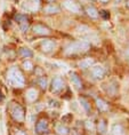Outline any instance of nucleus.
I'll return each instance as SVG.
<instances>
[{
  "mask_svg": "<svg viewBox=\"0 0 129 135\" xmlns=\"http://www.w3.org/2000/svg\"><path fill=\"white\" fill-rule=\"evenodd\" d=\"M63 7L67 9L71 13H74V14H79L80 13V7L79 5L77 4L73 0H64L63 1Z\"/></svg>",
  "mask_w": 129,
  "mask_h": 135,
  "instance_id": "20e7f679",
  "label": "nucleus"
},
{
  "mask_svg": "<svg viewBox=\"0 0 129 135\" xmlns=\"http://www.w3.org/2000/svg\"><path fill=\"white\" fill-rule=\"evenodd\" d=\"M87 127H88V128H90V129H93V128H94L93 123H91V121H87Z\"/></svg>",
  "mask_w": 129,
  "mask_h": 135,
  "instance_id": "393cba45",
  "label": "nucleus"
},
{
  "mask_svg": "<svg viewBox=\"0 0 129 135\" xmlns=\"http://www.w3.org/2000/svg\"><path fill=\"white\" fill-rule=\"evenodd\" d=\"M101 2H103V4H105V2H108V0H100Z\"/></svg>",
  "mask_w": 129,
  "mask_h": 135,
  "instance_id": "cd10ccee",
  "label": "nucleus"
},
{
  "mask_svg": "<svg viewBox=\"0 0 129 135\" xmlns=\"http://www.w3.org/2000/svg\"><path fill=\"white\" fill-rule=\"evenodd\" d=\"M56 48V42L52 39H46L41 42V50L43 53H52Z\"/></svg>",
  "mask_w": 129,
  "mask_h": 135,
  "instance_id": "0eeeda50",
  "label": "nucleus"
},
{
  "mask_svg": "<svg viewBox=\"0 0 129 135\" xmlns=\"http://www.w3.org/2000/svg\"><path fill=\"white\" fill-rule=\"evenodd\" d=\"M93 65H94V60L93 59H85V60L81 61V62H79V66L83 70H86V69H88V68H90Z\"/></svg>",
  "mask_w": 129,
  "mask_h": 135,
  "instance_id": "a211bd4d",
  "label": "nucleus"
},
{
  "mask_svg": "<svg viewBox=\"0 0 129 135\" xmlns=\"http://www.w3.org/2000/svg\"><path fill=\"white\" fill-rule=\"evenodd\" d=\"M38 84H39V86L41 87L42 89H46V88H47V80H46L45 78H43V77H41V78H39Z\"/></svg>",
  "mask_w": 129,
  "mask_h": 135,
  "instance_id": "b1692460",
  "label": "nucleus"
},
{
  "mask_svg": "<svg viewBox=\"0 0 129 135\" xmlns=\"http://www.w3.org/2000/svg\"><path fill=\"white\" fill-rule=\"evenodd\" d=\"M90 48L89 42L86 40H78L72 44H70L69 46L65 48V53L71 55V54H82L88 52Z\"/></svg>",
  "mask_w": 129,
  "mask_h": 135,
  "instance_id": "f03ea898",
  "label": "nucleus"
},
{
  "mask_svg": "<svg viewBox=\"0 0 129 135\" xmlns=\"http://www.w3.org/2000/svg\"><path fill=\"white\" fill-rule=\"evenodd\" d=\"M126 7L129 8V0H126Z\"/></svg>",
  "mask_w": 129,
  "mask_h": 135,
  "instance_id": "a878e982",
  "label": "nucleus"
},
{
  "mask_svg": "<svg viewBox=\"0 0 129 135\" xmlns=\"http://www.w3.org/2000/svg\"><path fill=\"white\" fill-rule=\"evenodd\" d=\"M16 20L19 22V26H21L22 31H26L29 28V23H28V20H26L25 16L18 15V16H16Z\"/></svg>",
  "mask_w": 129,
  "mask_h": 135,
  "instance_id": "ddd939ff",
  "label": "nucleus"
},
{
  "mask_svg": "<svg viewBox=\"0 0 129 135\" xmlns=\"http://www.w3.org/2000/svg\"><path fill=\"white\" fill-rule=\"evenodd\" d=\"M43 12L46 13V14H57V13H59V7L56 5H47L45 8H43Z\"/></svg>",
  "mask_w": 129,
  "mask_h": 135,
  "instance_id": "4468645a",
  "label": "nucleus"
},
{
  "mask_svg": "<svg viewBox=\"0 0 129 135\" xmlns=\"http://www.w3.org/2000/svg\"><path fill=\"white\" fill-rule=\"evenodd\" d=\"M23 68H24V70H26V71H31V70L33 69V64L31 61L26 60L23 62Z\"/></svg>",
  "mask_w": 129,
  "mask_h": 135,
  "instance_id": "5701e85b",
  "label": "nucleus"
},
{
  "mask_svg": "<svg viewBox=\"0 0 129 135\" xmlns=\"http://www.w3.org/2000/svg\"><path fill=\"white\" fill-rule=\"evenodd\" d=\"M111 135H126L123 127L119 124H114L111 128Z\"/></svg>",
  "mask_w": 129,
  "mask_h": 135,
  "instance_id": "f8f14e48",
  "label": "nucleus"
},
{
  "mask_svg": "<svg viewBox=\"0 0 129 135\" xmlns=\"http://www.w3.org/2000/svg\"><path fill=\"white\" fill-rule=\"evenodd\" d=\"M25 4H26V5L24 6V7L26 8V11L34 12V11H38V9H39L40 0H28Z\"/></svg>",
  "mask_w": 129,
  "mask_h": 135,
  "instance_id": "9d476101",
  "label": "nucleus"
},
{
  "mask_svg": "<svg viewBox=\"0 0 129 135\" xmlns=\"http://www.w3.org/2000/svg\"><path fill=\"white\" fill-rule=\"evenodd\" d=\"M26 99H28L30 102H34V101L38 99V92L34 88H30L26 92Z\"/></svg>",
  "mask_w": 129,
  "mask_h": 135,
  "instance_id": "dca6fc26",
  "label": "nucleus"
},
{
  "mask_svg": "<svg viewBox=\"0 0 129 135\" xmlns=\"http://www.w3.org/2000/svg\"><path fill=\"white\" fill-rule=\"evenodd\" d=\"M79 102L81 104V107L83 108V110L86 111V112H89L90 111V104L88 103V101L86 99H83V97H81V99L79 100Z\"/></svg>",
  "mask_w": 129,
  "mask_h": 135,
  "instance_id": "412c9836",
  "label": "nucleus"
},
{
  "mask_svg": "<svg viewBox=\"0 0 129 135\" xmlns=\"http://www.w3.org/2000/svg\"><path fill=\"white\" fill-rule=\"evenodd\" d=\"M19 55L22 57H24V59H31L33 56V53H32V50L29 48H21L19 49Z\"/></svg>",
  "mask_w": 129,
  "mask_h": 135,
  "instance_id": "aec40b11",
  "label": "nucleus"
},
{
  "mask_svg": "<svg viewBox=\"0 0 129 135\" xmlns=\"http://www.w3.org/2000/svg\"><path fill=\"white\" fill-rule=\"evenodd\" d=\"M33 32L34 35L37 36H48L50 35V30L47 28L45 25H41V24H37L33 26Z\"/></svg>",
  "mask_w": 129,
  "mask_h": 135,
  "instance_id": "6e6552de",
  "label": "nucleus"
},
{
  "mask_svg": "<svg viewBox=\"0 0 129 135\" xmlns=\"http://www.w3.org/2000/svg\"><path fill=\"white\" fill-rule=\"evenodd\" d=\"M96 105L101 111H107V109H108L107 103L102 99H96Z\"/></svg>",
  "mask_w": 129,
  "mask_h": 135,
  "instance_id": "6ab92c4d",
  "label": "nucleus"
},
{
  "mask_svg": "<svg viewBox=\"0 0 129 135\" xmlns=\"http://www.w3.org/2000/svg\"><path fill=\"white\" fill-rule=\"evenodd\" d=\"M7 80L12 86L19 87V88L24 86V84H25L24 76H23V73L19 71L18 68H16V66H13L9 69V71L7 73Z\"/></svg>",
  "mask_w": 129,
  "mask_h": 135,
  "instance_id": "f257e3e1",
  "label": "nucleus"
},
{
  "mask_svg": "<svg viewBox=\"0 0 129 135\" xmlns=\"http://www.w3.org/2000/svg\"><path fill=\"white\" fill-rule=\"evenodd\" d=\"M105 76V69L102 65H94L91 68V77L96 80L103 79Z\"/></svg>",
  "mask_w": 129,
  "mask_h": 135,
  "instance_id": "423d86ee",
  "label": "nucleus"
},
{
  "mask_svg": "<svg viewBox=\"0 0 129 135\" xmlns=\"http://www.w3.org/2000/svg\"><path fill=\"white\" fill-rule=\"evenodd\" d=\"M12 116L16 121H23L24 120V118H25L23 108L21 105H18V104L14 105L13 107V109H12Z\"/></svg>",
  "mask_w": 129,
  "mask_h": 135,
  "instance_id": "7ed1b4c3",
  "label": "nucleus"
},
{
  "mask_svg": "<svg viewBox=\"0 0 129 135\" xmlns=\"http://www.w3.org/2000/svg\"><path fill=\"white\" fill-rule=\"evenodd\" d=\"M86 13L90 18H98V16H100V13H98V11L94 7V6H87Z\"/></svg>",
  "mask_w": 129,
  "mask_h": 135,
  "instance_id": "9b49d317",
  "label": "nucleus"
},
{
  "mask_svg": "<svg viewBox=\"0 0 129 135\" xmlns=\"http://www.w3.org/2000/svg\"><path fill=\"white\" fill-rule=\"evenodd\" d=\"M115 1H117V2H119V1H121V0H115Z\"/></svg>",
  "mask_w": 129,
  "mask_h": 135,
  "instance_id": "c85d7f7f",
  "label": "nucleus"
},
{
  "mask_svg": "<svg viewBox=\"0 0 129 135\" xmlns=\"http://www.w3.org/2000/svg\"><path fill=\"white\" fill-rule=\"evenodd\" d=\"M55 131H56V133L58 135H69L70 134V129L66 126H64L63 124L57 125L56 128H55Z\"/></svg>",
  "mask_w": 129,
  "mask_h": 135,
  "instance_id": "f3484780",
  "label": "nucleus"
},
{
  "mask_svg": "<svg viewBox=\"0 0 129 135\" xmlns=\"http://www.w3.org/2000/svg\"><path fill=\"white\" fill-rule=\"evenodd\" d=\"M98 132L102 134V135H105L106 134V124H105V121L104 120H101L100 123H98Z\"/></svg>",
  "mask_w": 129,
  "mask_h": 135,
  "instance_id": "4be33fe9",
  "label": "nucleus"
},
{
  "mask_svg": "<svg viewBox=\"0 0 129 135\" xmlns=\"http://www.w3.org/2000/svg\"><path fill=\"white\" fill-rule=\"evenodd\" d=\"M70 78H71V81H72V84L77 87V88H81V87H82V83H81L79 76H78L76 72H71Z\"/></svg>",
  "mask_w": 129,
  "mask_h": 135,
  "instance_id": "2eb2a0df",
  "label": "nucleus"
},
{
  "mask_svg": "<svg viewBox=\"0 0 129 135\" xmlns=\"http://www.w3.org/2000/svg\"><path fill=\"white\" fill-rule=\"evenodd\" d=\"M64 89V80L61 77H55L52 80V92L59 93Z\"/></svg>",
  "mask_w": 129,
  "mask_h": 135,
  "instance_id": "39448f33",
  "label": "nucleus"
},
{
  "mask_svg": "<svg viewBox=\"0 0 129 135\" xmlns=\"http://www.w3.org/2000/svg\"><path fill=\"white\" fill-rule=\"evenodd\" d=\"M48 121L46 119H41L39 120L38 123L36 125V133L38 134H42V133H46L47 131H48Z\"/></svg>",
  "mask_w": 129,
  "mask_h": 135,
  "instance_id": "1a4fd4ad",
  "label": "nucleus"
},
{
  "mask_svg": "<svg viewBox=\"0 0 129 135\" xmlns=\"http://www.w3.org/2000/svg\"><path fill=\"white\" fill-rule=\"evenodd\" d=\"M126 55H127V56H129V47L127 48V50H126Z\"/></svg>",
  "mask_w": 129,
  "mask_h": 135,
  "instance_id": "bb28decb",
  "label": "nucleus"
}]
</instances>
